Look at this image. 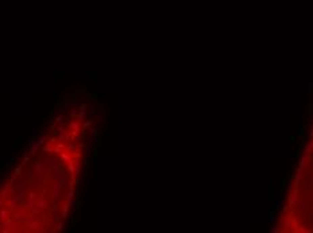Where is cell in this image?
Returning <instances> with one entry per match:
<instances>
[{"label":"cell","instance_id":"obj_1","mask_svg":"<svg viewBox=\"0 0 313 233\" xmlns=\"http://www.w3.org/2000/svg\"><path fill=\"white\" fill-rule=\"evenodd\" d=\"M295 204H297V193H293L290 194V198H289V206H294Z\"/></svg>","mask_w":313,"mask_h":233},{"label":"cell","instance_id":"obj_2","mask_svg":"<svg viewBox=\"0 0 313 233\" xmlns=\"http://www.w3.org/2000/svg\"><path fill=\"white\" fill-rule=\"evenodd\" d=\"M308 159H309V158H308V154L305 152V155H304V156L301 158V162H300V167H304V166H305L306 162H308Z\"/></svg>","mask_w":313,"mask_h":233},{"label":"cell","instance_id":"obj_3","mask_svg":"<svg viewBox=\"0 0 313 233\" xmlns=\"http://www.w3.org/2000/svg\"><path fill=\"white\" fill-rule=\"evenodd\" d=\"M301 172H302V167H298L297 169V174H295V181H300V178H301Z\"/></svg>","mask_w":313,"mask_h":233},{"label":"cell","instance_id":"obj_4","mask_svg":"<svg viewBox=\"0 0 313 233\" xmlns=\"http://www.w3.org/2000/svg\"><path fill=\"white\" fill-rule=\"evenodd\" d=\"M270 232L271 233H279V226H277V225L270 226Z\"/></svg>","mask_w":313,"mask_h":233},{"label":"cell","instance_id":"obj_5","mask_svg":"<svg viewBox=\"0 0 313 233\" xmlns=\"http://www.w3.org/2000/svg\"><path fill=\"white\" fill-rule=\"evenodd\" d=\"M300 205H301V212H306V209H308L306 202L305 201H301V202H300Z\"/></svg>","mask_w":313,"mask_h":233},{"label":"cell","instance_id":"obj_6","mask_svg":"<svg viewBox=\"0 0 313 233\" xmlns=\"http://www.w3.org/2000/svg\"><path fill=\"white\" fill-rule=\"evenodd\" d=\"M274 220H275V217H274V214H273V213H270V218H269V221H270V222H274Z\"/></svg>","mask_w":313,"mask_h":233},{"label":"cell","instance_id":"obj_7","mask_svg":"<svg viewBox=\"0 0 313 233\" xmlns=\"http://www.w3.org/2000/svg\"><path fill=\"white\" fill-rule=\"evenodd\" d=\"M62 120H63V116H58V117H57V123H61Z\"/></svg>","mask_w":313,"mask_h":233},{"label":"cell","instance_id":"obj_8","mask_svg":"<svg viewBox=\"0 0 313 233\" xmlns=\"http://www.w3.org/2000/svg\"><path fill=\"white\" fill-rule=\"evenodd\" d=\"M70 127H72V128H74V129H76V131H77V129H78V126H77V124H76V123H74V124H73V123H72V126H70Z\"/></svg>","mask_w":313,"mask_h":233},{"label":"cell","instance_id":"obj_9","mask_svg":"<svg viewBox=\"0 0 313 233\" xmlns=\"http://www.w3.org/2000/svg\"><path fill=\"white\" fill-rule=\"evenodd\" d=\"M20 174V167H18V169L15 170V175H19Z\"/></svg>","mask_w":313,"mask_h":233},{"label":"cell","instance_id":"obj_10","mask_svg":"<svg viewBox=\"0 0 313 233\" xmlns=\"http://www.w3.org/2000/svg\"><path fill=\"white\" fill-rule=\"evenodd\" d=\"M308 90H309V92L312 90V82H309V84H308Z\"/></svg>","mask_w":313,"mask_h":233},{"label":"cell","instance_id":"obj_11","mask_svg":"<svg viewBox=\"0 0 313 233\" xmlns=\"http://www.w3.org/2000/svg\"><path fill=\"white\" fill-rule=\"evenodd\" d=\"M309 136H313V126H312V128H310V131H309Z\"/></svg>","mask_w":313,"mask_h":233},{"label":"cell","instance_id":"obj_12","mask_svg":"<svg viewBox=\"0 0 313 233\" xmlns=\"http://www.w3.org/2000/svg\"><path fill=\"white\" fill-rule=\"evenodd\" d=\"M62 226H63V222H62V224H59V225H58V228H57V229H62Z\"/></svg>","mask_w":313,"mask_h":233}]
</instances>
